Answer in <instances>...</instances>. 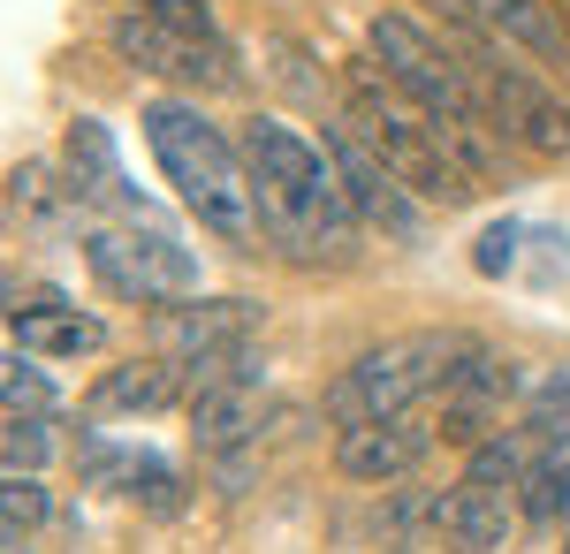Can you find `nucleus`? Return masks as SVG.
Segmentation results:
<instances>
[{"label":"nucleus","mask_w":570,"mask_h":554,"mask_svg":"<svg viewBox=\"0 0 570 554\" xmlns=\"http://www.w3.org/2000/svg\"><path fill=\"white\" fill-rule=\"evenodd\" d=\"M244 168H252V198H259V228H274L289 258H351V198H343V182H335V160L297 137L289 122H274V115H252L244 122Z\"/></svg>","instance_id":"nucleus-1"},{"label":"nucleus","mask_w":570,"mask_h":554,"mask_svg":"<svg viewBox=\"0 0 570 554\" xmlns=\"http://www.w3.org/2000/svg\"><path fill=\"white\" fill-rule=\"evenodd\" d=\"M365 46H373V61L389 69L395 85L434 115L441 145L456 152V168L480 182V175L502 160V129H494V115H487V99L472 91V69H464L441 39H426L411 16H373V23H365Z\"/></svg>","instance_id":"nucleus-2"},{"label":"nucleus","mask_w":570,"mask_h":554,"mask_svg":"<svg viewBox=\"0 0 570 554\" xmlns=\"http://www.w3.org/2000/svg\"><path fill=\"white\" fill-rule=\"evenodd\" d=\"M145 145H153V160L168 175V190H176L214 236L244 244V236L259 228V198H252L244 152H236L190 99H153V107H145Z\"/></svg>","instance_id":"nucleus-3"},{"label":"nucleus","mask_w":570,"mask_h":554,"mask_svg":"<svg viewBox=\"0 0 570 554\" xmlns=\"http://www.w3.org/2000/svg\"><path fill=\"white\" fill-rule=\"evenodd\" d=\"M343 85H351V122L365 129V145L395 168V182H403L411 198H434V206H464V198H472V175L456 168V152L441 145L434 115L395 85L389 69L351 61Z\"/></svg>","instance_id":"nucleus-4"},{"label":"nucleus","mask_w":570,"mask_h":554,"mask_svg":"<svg viewBox=\"0 0 570 554\" xmlns=\"http://www.w3.org/2000/svg\"><path fill=\"white\" fill-rule=\"evenodd\" d=\"M480 357V342L456 335V327H434V335H403V342H381V349H365L343 380L327 387V418L335 426H365V418H403L411 403H426L441 387L456 380L464 365Z\"/></svg>","instance_id":"nucleus-5"},{"label":"nucleus","mask_w":570,"mask_h":554,"mask_svg":"<svg viewBox=\"0 0 570 554\" xmlns=\"http://www.w3.org/2000/svg\"><path fill=\"white\" fill-rule=\"evenodd\" d=\"M91 274L107 281V297L122 304H183L198 297V258L183 251L176 236H137V228H91L85 236Z\"/></svg>","instance_id":"nucleus-6"},{"label":"nucleus","mask_w":570,"mask_h":554,"mask_svg":"<svg viewBox=\"0 0 570 554\" xmlns=\"http://www.w3.org/2000/svg\"><path fill=\"white\" fill-rule=\"evenodd\" d=\"M472 85L487 91V115H494V129L502 137H518L525 152H540V160H563L570 152V107L563 91H548L532 69H510V61H494L487 46H472Z\"/></svg>","instance_id":"nucleus-7"},{"label":"nucleus","mask_w":570,"mask_h":554,"mask_svg":"<svg viewBox=\"0 0 570 554\" xmlns=\"http://www.w3.org/2000/svg\"><path fill=\"white\" fill-rule=\"evenodd\" d=\"M320 152L335 160V182H343V198H351L357 220H381V236H419L426 220H419V198L395 182V168L365 145V129L343 115V122L320 129Z\"/></svg>","instance_id":"nucleus-8"},{"label":"nucleus","mask_w":570,"mask_h":554,"mask_svg":"<svg viewBox=\"0 0 570 554\" xmlns=\"http://www.w3.org/2000/svg\"><path fill=\"white\" fill-rule=\"evenodd\" d=\"M115 46H122V61H137L145 77H168V85H206V91L236 85L228 46L190 39V31H168V23L145 16V8H122V16H115Z\"/></svg>","instance_id":"nucleus-9"},{"label":"nucleus","mask_w":570,"mask_h":554,"mask_svg":"<svg viewBox=\"0 0 570 554\" xmlns=\"http://www.w3.org/2000/svg\"><path fill=\"white\" fill-rule=\"evenodd\" d=\"M259 304L252 297H183L168 311H153V357H176L183 373L190 365H206V357H228V349H244V342L259 335Z\"/></svg>","instance_id":"nucleus-10"},{"label":"nucleus","mask_w":570,"mask_h":554,"mask_svg":"<svg viewBox=\"0 0 570 554\" xmlns=\"http://www.w3.org/2000/svg\"><path fill=\"white\" fill-rule=\"evenodd\" d=\"M434 441H441V426L411 418V410H403V418H365V426H343V441H335V471L357 478V486H381V478L419 471Z\"/></svg>","instance_id":"nucleus-11"},{"label":"nucleus","mask_w":570,"mask_h":554,"mask_svg":"<svg viewBox=\"0 0 570 554\" xmlns=\"http://www.w3.org/2000/svg\"><path fill=\"white\" fill-rule=\"evenodd\" d=\"M69 190L85 198V206H115L122 220H145V198L130 190V175H122V152H115V129L77 115L69 122Z\"/></svg>","instance_id":"nucleus-12"},{"label":"nucleus","mask_w":570,"mask_h":554,"mask_svg":"<svg viewBox=\"0 0 570 554\" xmlns=\"http://www.w3.org/2000/svg\"><path fill=\"white\" fill-rule=\"evenodd\" d=\"M441 540L456 554H502L510 547V532H518V510H510V486H480V478H464V486H449V502L434 510Z\"/></svg>","instance_id":"nucleus-13"},{"label":"nucleus","mask_w":570,"mask_h":554,"mask_svg":"<svg viewBox=\"0 0 570 554\" xmlns=\"http://www.w3.org/2000/svg\"><path fill=\"white\" fill-rule=\"evenodd\" d=\"M168 403H190V373L176 357H130V365L99 373V387H91V410H115V418H153Z\"/></svg>","instance_id":"nucleus-14"},{"label":"nucleus","mask_w":570,"mask_h":554,"mask_svg":"<svg viewBox=\"0 0 570 554\" xmlns=\"http://www.w3.org/2000/svg\"><path fill=\"white\" fill-rule=\"evenodd\" d=\"M8 327H16V349H23V357H91V349L107 342V327H99V319L69 311L61 297L16 304V311H8Z\"/></svg>","instance_id":"nucleus-15"},{"label":"nucleus","mask_w":570,"mask_h":554,"mask_svg":"<svg viewBox=\"0 0 570 554\" xmlns=\"http://www.w3.org/2000/svg\"><path fill=\"white\" fill-rule=\"evenodd\" d=\"M456 16H472V23H487V31H502V39L532 46L540 61H570V31L563 16L548 8V0H449Z\"/></svg>","instance_id":"nucleus-16"},{"label":"nucleus","mask_w":570,"mask_h":554,"mask_svg":"<svg viewBox=\"0 0 570 554\" xmlns=\"http://www.w3.org/2000/svg\"><path fill=\"white\" fill-rule=\"evenodd\" d=\"M518 433L532 441V456H570V373L540 380V395L525 403V426Z\"/></svg>","instance_id":"nucleus-17"},{"label":"nucleus","mask_w":570,"mask_h":554,"mask_svg":"<svg viewBox=\"0 0 570 554\" xmlns=\"http://www.w3.org/2000/svg\"><path fill=\"white\" fill-rule=\"evenodd\" d=\"M8 190H16V214H23V220H69L77 206H85L77 190H61V182H53L46 160H23V168L8 175Z\"/></svg>","instance_id":"nucleus-18"},{"label":"nucleus","mask_w":570,"mask_h":554,"mask_svg":"<svg viewBox=\"0 0 570 554\" xmlns=\"http://www.w3.org/2000/svg\"><path fill=\"white\" fill-rule=\"evenodd\" d=\"M518 494H525L532 524H570V456H540Z\"/></svg>","instance_id":"nucleus-19"},{"label":"nucleus","mask_w":570,"mask_h":554,"mask_svg":"<svg viewBox=\"0 0 570 554\" xmlns=\"http://www.w3.org/2000/svg\"><path fill=\"white\" fill-rule=\"evenodd\" d=\"M53 464V426L46 418H0V471H46Z\"/></svg>","instance_id":"nucleus-20"},{"label":"nucleus","mask_w":570,"mask_h":554,"mask_svg":"<svg viewBox=\"0 0 570 554\" xmlns=\"http://www.w3.org/2000/svg\"><path fill=\"white\" fill-rule=\"evenodd\" d=\"M61 395H53V380H46L31 357H0V410H23V418H46Z\"/></svg>","instance_id":"nucleus-21"},{"label":"nucleus","mask_w":570,"mask_h":554,"mask_svg":"<svg viewBox=\"0 0 570 554\" xmlns=\"http://www.w3.org/2000/svg\"><path fill=\"white\" fill-rule=\"evenodd\" d=\"M53 516V494L39 486V471H0V524L8 532H31Z\"/></svg>","instance_id":"nucleus-22"},{"label":"nucleus","mask_w":570,"mask_h":554,"mask_svg":"<svg viewBox=\"0 0 570 554\" xmlns=\"http://www.w3.org/2000/svg\"><path fill=\"white\" fill-rule=\"evenodd\" d=\"M77 464H85L91 486H122V494H130L137 471L153 464V456H137V448H115V441H77Z\"/></svg>","instance_id":"nucleus-23"},{"label":"nucleus","mask_w":570,"mask_h":554,"mask_svg":"<svg viewBox=\"0 0 570 554\" xmlns=\"http://www.w3.org/2000/svg\"><path fill=\"white\" fill-rule=\"evenodd\" d=\"M130 502H137V510H153V516H176V510H183V478H176L168 464H160V456H153V464L137 471Z\"/></svg>","instance_id":"nucleus-24"},{"label":"nucleus","mask_w":570,"mask_h":554,"mask_svg":"<svg viewBox=\"0 0 570 554\" xmlns=\"http://www.w3.org/2000/svg\"><path fill=\"white\" fill-rule=\"evenodd\" d=\"M145 16H160L168 31H190V39H214L220 46V23H214V8L206 0H137Z\"/></svg>","instance_id":"nucleus-25"},{"label":"nucleus","mask_w":570,"mask_h":554,"mask_svg":"<svg viewBox=\"0 0 570 554\" xmlns=\"http://www.w3.org/2000/svg\"><path fill=\"white\" fill-rule=\"evenodd\" d=\"M472 266H480L487 281H494V274H510V266H518V220H494L480 244H472Z\"/></svg>","instance_id":"nucleus-26"},{"label":"nucleus","mask_w":570,"mask_h":554,"mask_svg":"<svg viewBox=\"0 0 570 554\" xmlns=\"http://www.w3.org/2000/svg\"><path fill=\"white\" fill-rule=\"evenodd\" d=\"M0 554H23V547H16V532H8V524H0Z\"/></svg>","instance_id":"nucleus-27"},{"label":"nucleus","mask_w":570,"mask_h":554,"mask_svg":"<svg viewBox=\"0 0 570 554\" xmlns=\"http://www.w3.org/2000/svg\"><path fill=\"white\" fill-rule=\"evenodd\" d=\"M556 16H563V31H570V0H563V8H556Z\"/></svg>","instance_id":"nucleus-28"},{"label":"nucleus","mask_w":570,"mask_h":554,"mask_svg":"<svg viewBox=\"0 0 570 554\" xmlns=\"http://www.w3.org/2000/svg\"><path fill=\"white\" fill-rule=\"evenodd\" d=\"M563 554H570V540H563Z\"/></svg>","instance_id":"nucleus-29"}]
</instances>
